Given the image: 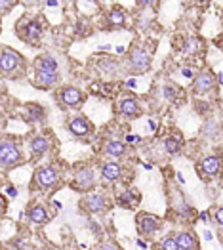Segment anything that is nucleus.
Here are the masks:
<instances>
[{
	"label": "nucleus",
	"mask_w": 223,
	"mask_h": 250,
	"mask_svg": "<svg viewBox=\"0 0 223 250\" xmlns=\"http://www.w3.org/2000/svg\"><path fill=\"white\" fill-rule=\"evenodd\" d=\"M25 71V58L21 56L18 50L10 46H2L0 52V73L2 77H12L18 79Z\"/></svg>",
	"instance_id": "obj_1"
},
{
	"label": "nucleus",
	"mask_w": 223,
	"mask_h": 250,
	"mask_svg": "<svg viewBox=\"0 0 223 250\" xmlns=\"http://www.w3.org/2000/svg\"><path fill=\"white\" fill-rule=\"evenodd\" d=\"M153 63V54H149L145 48L134 44L128 52V62H126V71L130 75H143L151 69Z\"/></svg>",
	"instance_id": "obj_2"
},
{
	"label": "nucleus",
	"mask_w": 223,
	"mask_h": 250,
	"mask_svg": "<svg viewBox=\"0 0 223 250\" xmlns=\"http://www.w3.org/2000/svg\"><path fill=\"white\" fill-rule=\"evenodd\" d=\"M25 163L23 159V153H21V147L8 140V138H2V144H0V167L4 172L12 170V168H18Z\"/></svg>",
	"instance_id": "obj_3"
},
{
	"label": "nucleus",
	"mask_w": 223,
	"mask_h": 250,
	"mask_svg": "<svg viewBox=\"0 0 223 250\" xmlns=\"http://www.w3.org/2000/svg\"><path fill=\"white\" fill-rule=\"evenodd\" d=\"M61 174L54 167H39L33 174V188L48 191L60 184Z\"/></svg>",
	"instance_id": "obj_4"
},
{
	"label": "nucleus",
	"mask_w": 223,
	"mask_h": 250,
	"mask_svg": "<svg viewBox=\"0 0 223 250\" xmlns=\"http://www.w3.org/2000/svg\"><path fill=\"white\" fill-rule=\"evenodd\" d=\"M199 172L203 180H216L220 178L223 172V159L222 155H206L199 161Z\"/></svg>",
	"instance_id": "obj_5"
},
{
	"label": "nucleus",
	"mask_w": 223,
	"mask_h": 250,
	"mask_svg": "<svg viewBox=\"0 0 223 250\" xmlns=\"http://www.w3.org/2000/svg\"><path fill=\"white\" fill-rule=\"evenodd\" d=\"M56 100L60 102L63 107L69 109H81L84 102H86V94L77 86H63L60 92L56 94Z\"/></svg>",
	"instance_id": "obj_6"
},
{
	"label": "nucleus",
	"mask_w": 223,
	"mask_h": 250,
	"mask_svg": "<svg viewBox=\"0 0 223 250\" xmlns=\"http://www.w3.org/2000/svg\"><path fill=\"white\" fill-rule=\"evenodd\" d=\"M136 228L143 237H153L162 228V220L151 212H138L136 214Z\"/></svg>",
	"instance_id": "obj_7"
},
{
	"label": "nucleus",
	"mask_w": 223,
	"mask_h": 250,
	"mask_svg": "<svg viewBox=\"0 0 223 250\" xmlns=\"http://www.w3.org/2000/svg\"><path fill=\"white\" fill-rule=\"evenodd\" d=\"M81 207L88 214H103L111 207V199L105 193H88L86 197H82Z\"/></svg>",
	"instance_id": "obj_8"
},
{
	"label": "nucleus",
	"mask_w": 223,
	"mask_h": 250,
	"mask_svg": "<svg viewBox=\"0 0 223 250\" xmlns=\"http://www.w3.org/2000/svg\"><path fill=\"white\" fill-rule=\"evenodd\" d=\"M218 86V79H216V73L210 71V69H203L195 81H193V92L199 94V96H206L210 92H214Z\"/></svg>",
	"instance_id": "obj_9"
},
{
	"label": "nucleus",
	"mask_w": 223,
	"mask_h": 250,
	"mask_svg": "<svg viewBox=\"0 0 223 250\" xmlns=\"http://www.w3.org/2000/svg\"><path fill=\"white\" fill-rule=\"evenodd\" d=\"M96 186V172L92 167H79L75 172V180H73V189L86 193Z\"/></svg>",
	"instance_id": "obj_10"
},
{
	"label": "nucleus",
	"mask_w": 223,
	"mask_h": 250,
	"mask_svg": "<svg viewBox=\"0 0 223 250\" xmlns=\"http://www.w3.org/2000/svg\"><path fill=\"white\" fill-rule=\"evenodd\" d=\"M119 113L121 117L128 119V121H134L138 117H142V105L138 102V98H134L132 94H124L121 100H119Z\"/></svg>",
	"instance_id": "obj_11"
},
{
	"label": "nucleus",
	"mask_w": 223,
	"mask_h": 250,
	"mask_svg": "<svg viewBox=\"0 0 223 250\" xmlns=\"http://www.w3.org/2000/svg\"><path fill=\"white\" fill-rule=\"evenodd\" d=\"M67 128H69V132H71L75 138H84V136H88V134L92 132L94 126H92V123H90L84 115H75V117L69 119Z\"/></svg>",
	"instance_id": "obj_12"
},
{
	"label": "nucleus",
	"mask_w": 223,
	"mask_h": 250,
	"mask_svg": "<svg viewBox=\"0 0 223 250\" xmlns=\"http://www.w3.org/2000/svg\"><path fill=\"white\" fill-rule=\"evenodd\" d=\"M174 237L178 241L180 250H201L199 237L193 231H180V233H174Z\"/></svg>",
	"instance_id": "obj_13"
},
{
	"label": "nucleus",
	"mask_w": 223,
	"mask_h": 250,
	"mask_svg": "<svg viewBox=\"0 0 223 250\" xmlns=\"http://www.w3.org/2000/svg\"><path fill=\"white\" fill-rule=\"evenodd\" d=\"M42 37V23L41 20H33L25 25V31H21V39L29 44H39Z\"/></svg>",
	"instance_id": "obj_14"
},
{
	"label": "nucleus",
	"mask_w": 223,
	"mask_h": 250,
	"mask_svg": "<svg viewBox=\"0 0 223 250\" xmlns=\"http://www.w3.org/2000/svg\"><path fill=\"white\" fill-rule=\"evenodd\" d=\"M29 147H31L33 157H44V155H48L50 149H52V140H50L48 136H35V138L31 140Z\"/></svg>",
	"instance_id": "obj_15"
},
{
	"label": "nucleus",
	"mask_w": 223,
	"mask_h": 250,
	"mask_svg": "<svg viewBox=\"0 0 223 250\" xmlns=\"http://www.w3.org/2000/svg\"><path fill=\"white\" fill-rule=\"evenodd\" d=\"M122 174H124V168L122 165L119 163H115V161H109V163H105L101 167V178L105 182H117V180H121Z\"/></svg>",
	"instance_id": "obj_16"
},
{
	"label": "nucleus",
	"mask_w": 223,
	"mask_h": 250,
	"mask_svg": "<svg viewBox=\"0 0 223 250\" xmlns=\"http://www.w3.org/2000/svg\"><path fill=\"white\" fill-rule=\"evenodd\" d=\"M27 216H29V220H31L33 224H37V226L46 224V222L50 220L48 210H46V207L41 205V203H33V205L27 208Z\"/></svg>",
	"instance_id": "obj_17"
},
{
	"label": "nucleus",
	"mask_w": 223,
	"mask_h": 250,
	"mask_svg": "<svg viewBox=\"0 0 223 250\" xmlns=\"http://www.w3.org/2000/svg\"><path fill=\"white\" fill-rule=\"evenodd\" d=\"M60 83V73H44V71H37L35 73V86L37 88H54Z\"/></svg>",
	"instance_id": "obj_18"
},
{
	"label": "nucleus",
	"mask_w": 223,
	"mask_h": 250,
	"mask_svg": "<svg viewBox=\"0 0 223 250\" xmlns=\"http://www.w3.org/2000/svg\"><path fill=\"white\" fill-rule=\"evenodd\" d=\"M105 155L109 157H115V159H122L126 153H128V146L122 142V140H107L105 146H103Z\"/></svg>",
	"instance_id": "obj_19"
},
{
	"label": "nucleus",
	"mask_w": 223,
	"mask_h": 250,
	"mask_svg": "<svg viewBox=\"0 0 223 250\" xmlns=\"http://www.w3.org/2000/svg\"><path fill=\"white\" fill-rule=\"evenodd\" d=\"M183 54L187 56H199L204 50V42L201 37H185V41L182 44Z\"/></svg>",
	"instance_id": "obj_20"
},
{
	"label": "nucleus",
	"mask_w": 223,
	"mask_h": 250,
	"mask_svg": "<svg viewBox=\"0 0 223 250\" xmlns=\"http://www.w3.org/2000/svg\"><path fill=\"white\" fill-rule=\"evenodd\" d=\"M44 71V73H58V62L52 56H39L35 62V73Z\"/></svg>",
	"instance_id": "obj_21"
},
{
	"label": "nucleus",
	"mask_w": 223,
	"mask_h": 250,
	"mask_svg": "<svg viewBox=\"0 0 223 250\" xmlns=\"http://www.w3.org/2000/svg\"><path fill=\"white\" fill-rule=\"evenodd\" d=\"M170 203H172V207H174V210H176L178 214H182V216H189V214H191V208H189L185 197H183L180 191H174V193H172Z\"/></svg>",
	"instance_id": "obj_22"
},
{
	"label": "nucleus",
	"mask_w": 223,
	"mask_h": 250,
	"mask_svg": "<svg viewBox=\"0 0 223 250\" xmlns=\"http://www.w3.org/2000/svg\"><path fill=\"white\" fill-rule=\"evenodd\" d=\"M107 25L109 27H124L126 25V12L121 8H113L107 12Z\"/></svg>",
	"instance_id": "obj_23"
},
{
	"label": "nucleus",
	"mask_w": 223,
	"mask_h": 250,
	"mask_svg": "<svg viewBox=\"0 0 223 250\" xmlns=\"http://www.w3.org/2000/svg\"><path fill=\"white\" fill-rule=\"evenodd\" d=\"M182 147H183V138L178 136V134H172V136H168V138L164 140V149H166V153H170V155H176Z\"/></svg>",
	"instance_id": "obj_24"
},
{
	"label": "nucleus",
	"mask_w": 223,
	"mask_h": 250,
	"mask_svg": "<svg viewBox=\"0 0 223 250\" xmlns=\"http://www.w3.org/2000/svg\"><path fill=\"white\" fill-rule=\"evenodd\" d=\"M98 67H100V71H101L105 77H111V75H115L119 71L121 63L117 62V60H113V58H105V60H101V62L98 63Z\"/></svg>",
	"instance_id": "obj_25"
},
{
	"label": "nucleus",
	"mask_w": 223,
	"mask_h": 250,
	"mask_svg": "<svg viewBox=\"0 0 223 250\" xmlns=\"http://www.w3.org/2000/svg\"><path fill=\"white\" fill-rule=\"evenodd\" d=\"M159 250H180L174 233H172V235H166V237H162V239L159 241Z\"/></svg>",
	"instance_id": "obj_26"
},
{
	"label": "nucleus",
	"mask_w": 223,
	"mask_h": 250,
	"mask_svg": "<svg viewBox=\"0 0 223 250\" xmlns=\"http://www.w3.org/2000/svg\"><path fill=\"white\" fill-rule=\"evenodd\" d=\"M134 197H136V193H134V191H126V193H122L121 197L117 199V203H119V207L130 208V207L134 205ZM136 199H138V197H136Z\"/></svg>",
	"instance_id": "obj_27"
},
{
	"label": "nucleus",
	"mask_w": 223,
	"mask_h": 250,
	"mask_svg": "<svg viewBox=\"0 0 223 250\" xmlns=\"http://www.w3.org/2000/svg\"><path fill=\"white\" fill-rule=\"evenodd\" d=\"M212 220H214L216 226L223 228V207H214V210H212Z\"/></svg>",
	"instance_id": "obj_28"
},
{
	"label": "nucleus",
	"mask_w": 223,
	"mask_h": 250,
	"mask_svg": "<svg viewBox=\"0 0 223 250\" xmlns=\"http://www.w3.org/2000/svg\"><path fill=\"white\" fill-rule=\"evenodd\" d=\"M27 111H33L31 113V121H37V119H42L44 117V109L39 107V105H27Z\"/></svg>",
	"instance_id": "obj_29"
},
{
	"label": "nucleus",
	"mask_w": 223,
	"mask_h": 250,
	"mask_svg": "<svg viewBox=\"0 0 223 250\" xmlns=\"http://www.w3.org/2000/svg\"><path fill=\"white\" fill-rule=\"evenodd\" d=\"M100 250H122L115 241H107V243H103L101 247H100Z\"/></svg>",
	"instance_id": "obj_30"
},
{
	"label": "nucleus",
	"mask_w": 223,
	"mask_h": 250,
	"mask_svg": "<svg viewBox=\"0 0 223 250\" xmlns=\"http://www.w3.org/2000/svg\"><path fill=\"white\" fill-rule=\"evenodd\" d=\"M218 235H220V241H222V245H223V228L220 229V233H218Z\"/></svg>",
	"instance_id": "obj_31"
}]
</instances>
